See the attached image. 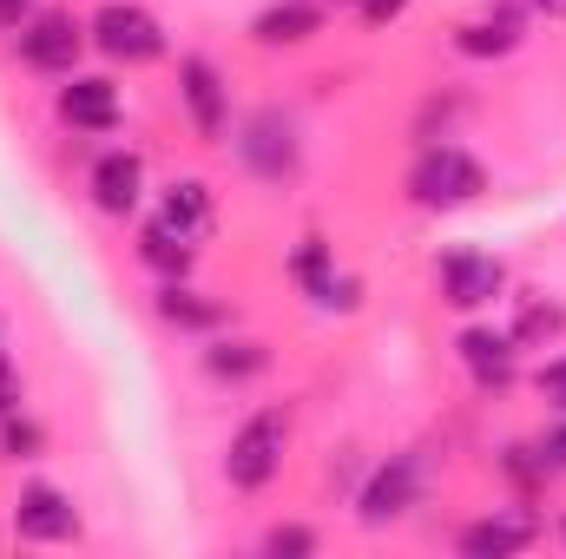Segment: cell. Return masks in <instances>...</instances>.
I'll return each instance as SVG.
<instances>
[{"mask_svg":"<svg viewBox=\"0 0 566 559\" xmlns=\"http://www.w3.org/2000/svg\"><path fill=\"white\" fill-rule=\"evenodd\" d=\"M290 434H296V421L277 402L251 409L231 428V441H224V481H231V494H264L277 481L283 461H290Z\"/></svg>","mask_w":566,"mask_h":559,"instance_id":"obj_1","label":"cell"},{"mask_svg":"<svg viewBox=\"0 0 566 559\" xmlns=\"http://www.w3.org/2000/svg\"><path fill=\"white\" fill-rule=\"evenodd\" d=\"M481 191H488V165L454 139H428L422 151H416V165H409V198H416L422 211H461V204H474Z\"/></svg>","mask_w":566,"mask_h":559,"instance_id":"obj_2","label":"cell"},{"mask_svg":"<svg viewBox=\"0 0 566 559\" xmlns=\"http://www.w3.org/2000/svg\"><path fill=\"white\" fill-rule=\"evenodd\" d=\"M231 151L258 184H290L303 171V126L283 106H258L231 126Z\"/></svg>","mask_w":566,"mask_h":559,"instance_id":"obj_3","label":"cell"},{"mask_svg":"<svg viewBox=\"0 0 566 559\" xmlns=\"http://www.w3.org/2000/svg\"><path fill=\"white\" fill-rule=\"evenodd\" d=\"M86 40H93V53L113 60V66H151V60L171 53L165 20H158L151 7H139V0H99V7L86 13Z\"/></svg>","mask_w":566,"mask_h":559,"instance_id":"obj_4","label":"cell"},{"mask_svg":"<svg viewBox=\"0 0 566 559\" xmlns=\"http://www.w3.org/2000/svg\"><path fill=\"white\" fill-rule=\"evenodd\" d=\"M86 46H93V40H86V20L66 13V7H33L27 27L13 33L20 66L40 73V80H66V73H80V53H86Z\"/></svg>","mask_w":566,"mask_h":559,"instance_id":"obj_5","label":"cell"},{"mask_svg":"<svg viewBox=\"0 0 566 559\" xmlns=\"http://www.w3.org/2000/svg\"><path fill=\"white\" fill-rule=\"evenodd\" d=\"M422 494H428V461L422 454H389L356 487V520L363 527H396V520H409L422 507Z\"/></svg>","mask_w":566,"mask_h":559,"instance_id":"obj_6","label":"cell"},{"mask_svg":"<svg viewBox=\"0 0 566 559\" xmlns=\"http://www.w3.org/2000/svg\"><path fill=\"white\" fill-rule=\"evenodd\" d=\"M434 289H441V303H448V309L481 316V309H494V303L507 296V264H501L494 251L454 244V251H441V257H434Z\"/></svg>","mask_w":566,"mask_h":559,"instance_id":"obj_7","label":"cell"},{"mask_svg":"<svg viewBox=\"0 0 566 559\" xmlns=\"http://www.w3.org/2000/svg\"><path fill=\"white\" fill-rule=\"evenodd\" d=\"M178 106H185V119H191V133L205 145H231V80H224V66L211 60V53H185L178 60Z\"/></svg>","mask_w":566,"mask_h":559,"instance_id":"obj_8","label":"cell"},{"mask_svg":"<svg viewBox=\"0 0 566 559\" xmlns=\"http://www.w3.org/2000/svg\"><path fill=\"white\" fill-rule=\"evenodd\" d=\"M7 520H13V540H27V547H66V540L86 534L80 500L66 487H53V481H27L13 494V514Z\"/></svg>","mask_w":566,"mask_h":559,"instance_id":"obj_9","label":"cell"},{"mask_svg":"<svg viewBox=\"0 0 566 559\" xmlns=\"http://www.w3.org/2000/svg\"><path fill=\"white\" fill-rule=\"evenodd\" d=\"M53 113H60V126L86 133V139H106V133H119V126H126L119 80H106V73H66V80H60V93H53Z\"/></svg>","mask_w":566,"mask_h":559,"instance_id":"obj_10","label":"cell"},{"mask_svg":"<svg viewBox=\"0 0 566 559\" xmlns=\"http://www.w3.org/2000/svg\"><path fill=\"white\" fill-rule=\"evenodd\" d=\"M454 362H461V376H468L481 395H507V389L521 382V342H514L507 329H494V323H468V329L454 336Z\"/></svg>","mask_w":566,"mask_h":559,"instance_id":"obj_11","label":"cell"},{"mask_svg":"<svg viewBox=\"0 0 566 559\" xmlns=\"http://www.w3.org/2000/svg\"><path fill=\"white\" fill-rule=\"evenodd\" d=\"M541 514H527L521 500L514 507H488L481 520H468L461 534H454V547H461V559H514L527 553V547H541Z\"/></svg>","mask_w":566,"mask_h":559,"instance_id":"obj_12","label":"cell"},{"mask_svg":"<svg viewBox=\"0 0 566 559\" xmlns=\"http://www.w3.org/2000/svg\"><path fill=\"white\" fill-rule=\"evenodd\" d=\"M86 191H93V211H99V218H139V204H145V151H133V145L99 151L93 171H86Z\"/></svg>","mask_w":566,"mask_h":559,"instance_id":"obj_13","label":"cell"},{"mask_svg":"<svg viewBox=\"0 0 566 559\" xmlns=\"http://www.w3.org/2000/svg\"><path fill=\"white\" fill-rule=\"evenodd\" d=\"M290 277H296V289H303L316 309H356V303H363V283L336 264V251H329L323 238H303V244L290 251Z\"/></svg>","mask_w":566,"mask_h":559,"instance_id":"obj_14","label":"cell"},{"mask_svg":"<svg viewBox=\"0 0 566 559\" xmlns=\"http://www.w3.org/2000/svg\"><path fill=\"white\" fill-rule=\"evenodd\" d=\"M527 20H534V13H527L521 0H488L474 20L454 27V53H461V60H507V53L527 40Z\"/></svg>","mask_w":566,"mask_h":559,"instance_id":"obj_15","label":"cell"},{"mask_svg":"<svg viewBox=\"0 0 566 559\" xmlns=\"http://www.w3.org/2000/svg\"><path fill=\"white\" fill-rule=\"evenodd\" d=\"M165 231H178L185 244H205L211 231H218V191L205 184V178H171L165 191H158V211H151Z\"/></svg>","mask_w":566,"mask_h":559,"instance_id":"obj_16","label":"cell"},{"mask_svg":"<svg viewBox=\"0 0 566 559\" xmlns=\"http://www.w3.org/2000/svg\"><path fill=\"white\" fill-rule=\"evenodd\" d=\"M151 309H158V323H165V329H178V336H198V342H205V336H218V329H224V316H231L218 296H205L191 277H185V283H158Z\"/></svg>","mask_w":566,"mask_h":559,"instance_id":"obj_17","label":"cell"},{"mask_svg":"<svg viewBox=\"0 0 566 559\" xmlns=\"http://www.w3.org/2000/svg\"><path fill=\"white\" fill-rule=\"evenodd\" d=\"M323 20H329L323 0H271V7L251 20V40H258L264 53H290V46H310V40L323 33Z\"/></svg>","mask_w":566,"mask_h":559,"instance_id":"obj_18","label":"cell"},{"mask_svg":"<svg viewBox=\"0 0 566 559\" xmlns=\"http://www.w3.org/2000/svg\"><path fill=\"white\" fill-rule=\"evenodd\" d=\"M198 362H205V376L218 382V389H251L264 369H271V349L258 342V336H205V349H198Z\"/></svg>","mask_w":566,"mask_h":559,"instance_id":"obj_19","label":"cell"},{"mask_svg":"<svg viewBox=\"0 0 566 559\" xmlns=\"http://www.w3.org/2000/svg\"><path fill=\"white\" fill-rule=\"evenodd\" d=\"M139 264H145L158 283H185L191 271H198V244H185L178 231H165L158 218H145V231H139Z\"/></svg>","mask_w":566,"mask_h":559,"instance_id":"obj_20","label":"cell"},{"mask_svg":"<svg viewBox=\"0 0 566 559\" xmlns=\"http://www.w3.org/2000/svg\"><path fill=\"white\" fill-rule=\"evenodd\" d=\"M521 309H514V323H507V336L521 342V349H554L566 336V303L560 296H514Z\"/></svg>","mask_w":566,"mask_h":559,"instance_id":"obj_21","label":"cell"},{"mask_svg":"<svg viewBox=\"0 0 566 559\" xmlns=\"http://www.w3.org/2000/svg\"><path fill=\"white\" fill-rule=\"evenodd\" d=\"M0 454H7V461H40V454H46V428H40L33 409L0 415Z\"/></svg>","mask_w":566,"mask_h":559,"instance_id":"obj_22","label":"cell"},{"mask_svg":"<svg viewBox=\"0 0 566 559\" xmlns=\"http://www.w3.org/2000/svg\"><path fill=\"white\" fill-rule=\"evenodd\" d=\"M501 474H507V481H514L521 494H541V487H547V481H554L560 467H554V461L541 454V441H534V447H521V441H514V447L501 454Z\"/></svg>","mask_w":566,"mask_h":559,"instance_id":"obj_23","label":"cell"},{"mask_svg":"<svg viewBox=\"0 0 566 559\" xmlns=\"http://www.w3.org/2000/svg\"><path fill=\"white\" fill-rule=\"evenodd\" d=\"M258 547H264L271 559H310L323 540H316V527H303V520H277V527H271Z\"/></svg>","mask_w":566,"mask_h":559,"instance_id":"obj_24","label":"cell"},{"mask_svg":"<svg viewBox=\"0 0 566 559\" xmlns=\"http://www.w3.org/2000/svg\"><path fill=\"white\" fill-rule=\"evenodd\" d=\"M534 395H541L554 415H566V356H547V362L534 369Z\"/></svg>","mask_w":566,"mask_h":559,"instance_id":"obj_25","label":"cell"},{"mask_svg":"<svg viewBox=\"0 0 566 559\" xmlns=\"http://www.w3.org/2000/svg\"><path fill=\"white\" fill-rule=\"evenodd\" d=\"M13 409H27V382H20V362H13L7 329H0V415H13Z\"/></svg>","mask_w":566,"mask_h":559,"instance_id":"obj_26","label":"cell"},{"mask_svg":"<svg viewBox=\"0 0 566 559\" xmlns=\"http://www.w3.org/2000/svg\"><path fill=\"white\" fill-rule=\"evenodd\" d=\"M349 7H356V20H363L369 33H382V27H396L416 0H349Z\"/></svg>","mask_w":566,"mask_h":559,"instance_id":"obj_27","label":"cell"},{"mask_svg":"<svg viewBox=\"0 0 566 559\" xmlns=\"http://www.w3.org/2000/svg\"><path fill=\"white\" fill-rule=\"evenodd\" d=\"M541 454H547V461H554V467H560V474H566V415L554 421L547 434H541Z\"/></svg>","mask_w":566,"mask_h":559,"instance_id":"obj_28","label":"cell"},{"mask_svg":"<svg viewBox=\"0 0 566 559\" xmlns=\"http://www.w3.org/2000/svg\"><path fill=\"white\" fill-rule=\"evenodd\" d=\"M27 13H33V0H0V33H20Z\"/></svg>","mask_w":566,"mask_h":559,"instance_id":"obj_29","label":"cell"},{"mask_svg":"<svg viewBox=\"0 0 566 559\" xmlns=\"http://www.w3.org/2000/svg\"><path fill=\"white\" fill-rule=\"evenodd\" d=\"M527 13H547V20H566V0H521Z\"/></svg>","mask_w":566,"mask_h":559,"instance_id":"obj_30","label":"cell"},{"mask_svg":"<svg viewBox=\"0 0 566 559\" xmlns=\"http://www.w3.org/2000/svg\"><path fill=\"white\" fill-rule=\"evenodd\" d=\"M560 547H566V520H560Z\"/></svg>","mask_w":566,"mask_h":559,"instance_id":"obj_31","label":"cell"}]
</instances>
